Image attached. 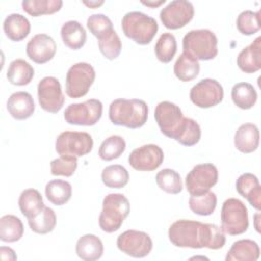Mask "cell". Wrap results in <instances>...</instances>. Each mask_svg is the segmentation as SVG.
I'll use <instances>...</instances> for the list:
<instances>
[{"label": "cell", "instance_id": "6da1fadb", "mask_svg": "<svg viewBox=\"0 0 261 261\" xmlns=\"http://www.w3.org/2000/svg\"><path fill=\"white\" fill-rule=\"evenodd\" d=\"M168 238L173 246L191 249L218 250L226 241L224 231L216 224L189 219L174 221L169 226Z\"/></svg>", "mask_w": 261, "mask_h": 261}, {"label": "cell", "instance_id": "7a4b0ae2", "mask_svg": "<svg viewBox=\"0 0 261 261\" xmlns=\"http://www.w3.org/2000/svg\"><path fill=\"white\" fill-rule=\"evenodd\" d=\"M148 111L144 100L119 98L110 103L108 115L113 124L136 129L147 122Z\"/></svg>", "mask_w": 261, "mask_h": 261}, {"label": "cell", "instance_id": "3957f363", "mask_svg": "<svg viewBox=\"0 0 261 261\" xmlns=\"http://www.w3.org/2000/svg\"><path fill=\"white\" fill-rule=\"evenodd\" d=\"M130 204L128 199L119 193L108 194L102 202V211L99 215L100 228L108 233L118 230L128 216Z\"/></svg>", "mask_w": 261, "mask_h": 261}, {"label": "cell", "instance_id": "277c9868", "mask_svg": "<svg viewBox=\"0 0 261 261\" xmlns=\"http://www.w3.org/2000/svg\"><path fill=\"white\" fill-rule=\"evenodd\" d=\"M123 34L139 45L150 44L158 32L157 21L141 11H129L121 19Z\"/></svg>", "mask_w": 261, "mask_h": 261}, {"label": "cell", "instance_id": "5b68a950", "mask_svg": "<svg viewBox=\"0 0 261 261\" xmlns=\"http://www.w3.org/2000/svg\"><path fill=\"white\" fill-rule=\"evenodd\" d=\"M216 35L207 29L192 30L182 39L184 52L196 60H211L218 54Z\"/></svg>", "mask_w": 261, "mask_h": 261}, {"label": "cell", "instance_id": "8992f818", "mask_svg": "<svg viewBox=\"0 0 261 261\" xmlns=\"http://www.w3.org/2000/svg\"><path fill=\"white\" fill-rule=\"evenodd\" d=\"M154 117L161 133L175 141L182 134L188 120V117L184 116L180 108L170 101L158 103L155 107Z\"/></svg>", "mask_w": 261, "mask_h": 261}, {"label": "cell", "instance_id": "52a82bcc", "mask_svg": "<svg viewBox=\"0 0 261 261\" xmlns=\"http://www.w3.org/2000/svg\"><path fill=\"white\" fill-rule=\"evenodd\" d=\"M221 229L229 236H238L247 231L249 227V215L246 205L239 199H226L220 213Z\"/></svg>", "mask_w": 261, "mask_h": 261}, {"label": "cell", "instance_id": "ba28073f", "mask_svg": "<svg viewBox=\"0 0 261 261\" xmlns=\"http://www.w3.org/2000/svg\"><path fill=\"white\" fill-rule=\"evenodd\" d=\"M96 77L94 67L87 62L71 65L66 73L65 93L69 98L77 99L88 94Z\"/></svg>", "mask_w": 261, "mask_h": 261}, {"label": "cell", "instance_id": "9c48e42d", "mask_svg": "<svg viewBox=\"0 0 261 261\" xmlns=\"http://www.w3.org/2000/svg\"><path fill=\"white\" fill-rule=\"evenodd\" d=\"M103 104L98 99H89L82 103L69 104L64 111V119L73 125H95L101 118Z\"/></svg>", "mask_w": 261, "mask_h": 261}, {"label": "cell", "instance_id": "30bf717a", "mask_svg": "<svg viewBox=\"0 0 261 261\" xmlns=\"http://www.w3.org/2000/svg\"><path fill=\"white\" fill-rule=\"evenodd\" d=\"M93 146V138L86 132L65 130L59 134L55 141V150L60 156L83 157L92 151Z\"/></svg>", "mask_w": 261, "mask_h": 261}, {"label": "cell", "instance_id": "8fae6325", "mask_svg": "<svg viewBox=\"0 0 261 261\" xmlns=\"http://www.w3.org/2000/svg\"><path fill=\"white\" fill-rule=\"evenodd\" d=\"M218 181V170L212 163L197 164L186 176V189L191 196H199L210 191Z\"/></svg>", "mask_w": 261, "mask_h": 261}, {"label": "cell", "instance_id": "7c38bea8", "mask_svg": "<svg viewBox=\"0 0 261 261\" xmlns=\"http://www.w3.org/2000/svg\"><path fill=\"white\" fill-rule=\"evenodd\" d=\"M224 92L219 82L214 79H203L192 87L190 99L199 108H211L223 100Z\"/></svg>", "mask_w": 261, "mask_h": 261}, {"label": "cell", "instance_id": "4fadbf2b", "mask_svg": "<svg viewBox=\"0 0 261 261\" xmlns=\"http://www.w3.org/2000/svg\"><path fill=\"white\" fill-rule=\"evenodd\" d=\"M119 251L134 258H143L150 254L153 242L150 236L141 230L128 229L120 233L116 240Z\"/></svg>", "mask_w": 261, "mask_h": 261}, {"label": "cell", "instance_id": "5bb4252c", "mask_svg": "<svg viewBox=\"0 0 261 261\" xmlns=\"http://www.w3.org/2000/svg\"><path fill=\"white\" fill-rule=\"evenodd\" d=\"M37 94L39 104L43 110L50 113H57L63 107L65 99L61 85L56 77H43L38 84Z\"/></svg>", "mask_w": 261, "mask_h": 261}, {"label": "cell", "instance_id": "9a60e30c", "mask_svg": "<svg viewBox=\"0 0 261 261\" xmlns=\"http://www.w3.org/2000/svg\"><path fill=\"white\" fill-rule=\"evenodd\" d=\"M195 9L192 2L173 0L160 11V20L166 29L178 30L187 25L194 17Z\"/></svg>", "mask_w": 261, "mask_h": 261}, {"label": "cell", "instance_id": "2e32d148", "mask_svg": "<svg viewBox=\"0 0 261 261\" xmlns=\"http://www.w3.org/2000/svg\"><path fill=\"white\" fill-rule=\"evenodd\" d=\"M163 150L155 144L143 145L128 155V164L139 171H153L163 163Z\"/></svg>", "mask_w": 261, "mask_h": 261}, {"label": "cell", "instance_id": "e0dca14e", "mask_svg": "<svg viewBox=\"0 0 261 261\" xmlns=\"http://www.w3.org/2000/svg\"><path fill=\"white\" fill-rule=\"evenodd\" d=\"M56 49V43L51 36L37 34L28 42L25 52L28 57L35 63L44 64L55 56Z\"/></svg>", "mask_w": 261, "mask_h": 261}, {"label": "cell", "instance_id": "ac0fdd59", "mask_svg": "<svg viewBox=\"0 0 261 261\" xmlns=\"http://www.w3.org/2000/svg\"><path fill=\"white\" fill-rule=\"evenodd\" d=\"M6 108L8 113L17 120L30 118L35 112V102L32 95L24 91L11 94L7 100Z\"/></svg>", "mask_w": 261, "mask_h": 261}, {"label": "cell", "instance_id": "d6986e66", "mask_svg": "<svg viewBox=\"0 0 261 261\" xmlns=\"http://www.w3.org/2000/svg\"><path fill=\"white\" fill-rule=\"evenodd\" d=\"M237 192L255 209L261 208V186L258 177L250 172L241 174L236 181Z\"/></svg>", "mask_w": 261, "mask_h": 261}, {"label": "cell", "instance_id": "ffe728a7", "mask_svg": "<svg viewBox=\"0 0 261 261\" xmlns=\"http://www.w3.org/2000/svg\"><path fill=\"white\" fill-rule=\"evenodd\" d=\"M259 128L254 123H244L234 133V147L242 153L249 154L256 151L259 147Z\"/></svg>", "mask_w": 261, "mask_h": 261}, {"label": "cell", "instance_id": "44dd1931", "mask_svg": "<svg viewBox=\"0 0 261 261\" xmlns=\"http://www.w3.org/2000/svg\"><path fill=\"white\" fill-rule=\"evenodd\" d=\"M239 68L246 73H254L261 68V37H257L245 47L237 57Z\"/></svg>", "mask_w": 261, "mask_h": 261}, {"label": "cell", "instance_id": "7402d4cb", "mask_svg": "<svg viewBox=\"0 0 261 261\" xmlns=\"http://www.w3.org/2000/svg\"><path fill=\"white\" fill-rule=\"evenodd\" d=\"M103 252L102 241L93 233L82 236L75 244V253L84 261H96L102 257Z\"/></svg>", "mask_w": 261, "mask_h": 261}, {"label": "cell", "instance_id": "603a6c76", "mask_svg": "<svg viewBox=\"0 0 261 261\" xmlns=\"http://www.w3.org/2000/svg\"><path fill=\"white\" fill-rule=\"evenodd\" d=\"M3 31L9 40L20 42L29 36L31 32V23L22 14L11 13L8 14L3 21Z\"/></svg>", "mask_w": 261, "mask_h": 261}, {"label": "cell", "instance_id": "cb8c5ba5", "mask_svg": "<svg viewBox=\"0 0 261 261\" xmlns=\"http://www.w3.org/2000/svg\"><path fill=\"white\" fill-rule=\"evenodd\" d=\"M260 257L259 245L249 239L234 242L228 250L226 261H256Z\"/></svg>", "mask_w": 261, "mask_h": 261}, {"label": "cell", "instance_id": "d4e9b609", "mask_svg": "<svg viewBox=\"0 0 261 261\" xmlns=\"http://www.w3.org/2000/svg\"><path fill=\"white\" fill-rule=\"evenodd\" d=\"M60 35L63 44L71 50H79L86 44V30L76 20H68L64 22L61 27Z\"/></svg>", "mask_w": 261, "mask_h": 261}, {"label": "cell", "instance_id": "484cf974", "mask_svg": "<svg viewBox=\"0 0 261 261\" xmlns=\"http://www.w3.org/2000/svg\"><path fill=\"white\" fill-rule=\"evenodd\" d=\"M34 74V67L24 59L17 58L9 63L6 77L14 86H25L32 82Z\"/></svg>", "mask_w": 261, "mask_h": 261}, {"label": "cell", "instance_id": "4316f807", "mask_svg": "<svg viewBox=\"0 0 261 261\" xmlns=\"http://www.w3.org/2000/svg\"><path fill=\"white\" fill-rule=\"evenodd\" d=\"M18 207L23 216L28 219L36 216L44 207L43 198L36 189H27L21 192L18 198Z\"/></svg>", "mask_w": 261, "mask_h": 261}, {"label": "cell", "instance_id": "83f0119b", "mask_svg": "<svg viewBox=\"0 0 261 261\" xmlns=\"http://www.w3.org/2000/svg\"><path fill=\"white\" fill-rule=\"evenodd\" d=\"M45 195L49 202L55 206L66 204L72 195L71 185L63 179H52L45 187Z\"/></svg>", "mask_w": 261, "mask_h": 261}, {"label": "cell", "instance_id": "f1b7e54d", "mask_svg": "<svg viewBox=\"0 0 261 261\" xmlns=\"http://www.w3.org/2000/svg\"><path fill=\"white\" fill-rule=\"evenodd\" d=\"M257 92L253 85L242 82L236 84L231 89V100L240 109H251L257 101Z\"/></svg>", "mask_w": 261, "mask_h": 261}, {"label": "cell", "instance_id": "f546056e", "mask_svg": "<svg viewBox=\"0 0 261 261\" xmlns=\"http://www.w3.org/2000/svg\"><path fill=\"white\" fill-rule=\"evenodd\" d=\"M23 236L21 220L12 214L3 215L0 218V240L5 243H14Z\"/></svg>", "mask_w": 261, "mask_h": 261}, {"label": "cell", "instance_id": "4dcf8cb0", "mask_svg": "<svg viewBox=\"0 0 261 261\" xmlns=\"http://www.w3.org/2000/svg\"><path fill=\"white\" fill-rule=\"evenodd\" d=\"M173 72L179 81L190 82L198 76L200 64L198 60L182 52L173 65Z\"/></svg>", "mask_w": 261, "mask_h": 261}, {"label": "cell", "instance_id": "1f68e13d", "mask_svg": "<svg viewBox=\"0 0 261 261\" xmlns=\"http://www.w3.org/2000/svg\"><path fill=\"white\" fill-rule=\"evenodd\" d=\"M56 221L54 210L47 206H45L36 216L28 219L30 228L39 234H46L53 231L56 226Z\"/></svg>", "mask_w": 261, "mask_h": 261}, {"label": "cell", "instance_id": "d6a6232c", "mask_svg": "<svg viewBox=\"0 0 261 261\" xmlns=\"http://www.w3.org/2000/svg\"><path fill=\"white\" fill-rule=\"evenodd\" d=\"M101 179L107 188L121 189L125 187L129 179L127 169L119 164L106 166L101 173Z\"/></svg>", "mask_w": 261, "mask_h": 261}, {"label": "cell", "instance_id": "836d02e7", "mask_svg": "<svg viewBox=\"0 0 261 261\" xmlns=\"http://www.w3.org/2000/svg\"><path fill=\"white\" fill-rule=\"evenodd\" d=\"M61 0H24L21 2L22 9L31 16L53 14L61 9Z\"/></svg>", "mask_w": 261, "mask_h": 261}, {"label": "cell", "instance_id": "e575fe53", "mask_svg": "<svg viewBox=\"0 0 261 261\" xmlns=\"http://www.w3.org/2000/svg\"><path fill=\"white\" fill-rule=\"evenodd\" d=\"M157 186L167 194L176 195L182 191V180L177 171L171 168H164L155 176Z\"/></svg>", "mask_w": 261, "mask_h": 261}, {"label": "cell", "instance_id": "d590c367", "mask_svg": "<svg viewBox=\"0 0 261 261\" xmlns=\"http://www.w3.org/2000/svg\"><path fill=\"white\" fill-rule=\"evenodd\" d=\"M126 148V143L121 136L113 135L105 139L99 148V157L104 161H111L120 157Z\"/></svg>", "mask_w": 261, "mask_h": 261}, {"label": "cell", "instance_id": "8d00e7d4", "mask_svg": "<svg viewBox=\"0 0 261 261\" xmlns=\"http://www.w3.org/2000/svg\"><path fill=\"white\" fill-rule=\"evenodd\" d=\"M217 205V197L215 193L209 191L199 196H191L189 199V207L195 214L201 216L211 215Z\"/></svg>", "mask_w": 261, "mask_h": 261}, {"label": "cell", "instance_id": "74e56055", "mask_svg": "<svg viewBox=\"0 0 261 261\" xmlns=\"http://www.w3.org/2000/svg\"><path fill=\"white\" fill-rule=\"evenodd\" d=\"M177 50L176 39L171 33H163L155 44V55L162 63H168L172 60Z\"/></svg>", "mask_w": 261, "mask_h": 261}, {"label": "cell", "instance_id": "f35d334b", "mask_svg": "<svg viewBox=\"0 0 261 261\" xmlns=\"http://www.w3.org/2000/svg\"><path fill=\"white\" fill-rule=\"evenodd\" d=\"M237 28L239 32L246 36H251L259 32L260 24V10H244L237 18Z\"/></svg>", "mask_w": 261, "mask_h": 261}, {"label": "cell", "instance_id": "ab89813d", "mask_svg": "<svg viewBox=\"0 0 261 261\" xmlns=\"http://www.w3.org/2000/svg\"><path fill=\"white\" fill-rule=\"evenodd\" d=\"M98 47L101 54L108 60L116 59L122 48L121 40L115 31L98 40Z\"/></svg>", "mask_w": 261, "mask_h": 261}, {"label": "cell", "instance_id": "60d3db41", "mask_svg": "<svg viewBox=\"0 0 261 261\" xmlns=\"http://www.w3.org/2000/svg\"><path fill=\"white\" fill-rule=\"evenodd\" d=\"M87 27L92 35L97 38V40L105 37L112 31H114L111 19L102 13L90 15L87 19Z\"/></svg>", "mask_w": 261, "mask_h": 261}, {"label": "cell", "instance_id": "b9f144b4", "mask_svg": "<svg viewBox=\"0 0 261 261\" xmlns=\"http://www.w3.org/2000/svg\"><path fill=\"white\" fill-rule=\"evenodd\" d=\"M77 167V157L61 155L50 162L51 174L58 176H71Z\"/></svg>", "mask_w": 261, "mask_h": 261}, {"label": "cell", "instance_id": "7bdbcfd3", "mask_svg": "<svg viewBox=\"0 0 261 261\" xmlns=\"http://www.w3.org/2000/svg\"><path fill=\"white\" fill-rule=\"evenodd\" d=\"M200 139H201V128L199 123L195 119L188 117L186 127L176 142H178L184 146L191 147L196 145L200 141Z\"/></svg>", "mask_w": 261, "mask_h": 261}, {"label": "cell", "instance_id": "ee69618b", "mask_svg": "<svg viewBox=\"0 0 261 261\" xmlns=\"http://www.w3.org/2000/svg\"><path fill=\"white\" fill-rule=\"evenodd\" d=\"M0 259L2 261H15L17 259V256L11 248L2 246L0 248Z\"/></svg>", "mask_w": 261, "mask_h": 261}, {"label": "cell", "instance_id": "f6af8a7d", "mask_svg": "<svg viewBox=\"0 0 261 261\" xmlns=\"http://www.w3.org/2000/svg\"><path fill=\"white\" fill-rule=\"evenodd\" d=\"M141 3L144 4V5H146V6L155 8V7H158V6H160L161 4L165 3V0H159V1H141Z\"/></svg>", "mask_w": 261, "mask_h": 261}, {"label": "cell", "instance_id": "bcb514c9", "mask_svg": "<svg viewBox=\"0 0 261 261\" xmlns=\"http://www.w3.org/2000/svg\"><path fill=\"white\" fill-rule=\"evenodd\" d=\"M83 3L86 5V6H88L89 8H97V7H99V6H101L103 3H104V1H83Z\"/></svg>", "mask_w": 261, "mask_h": 261}, {"label": "cell", "instance_id": "7dc6e473", "mask_svg": "<svg viewBox=\"0 0 261 261\" xmlns=\"http://www.w3.org/2000/svg\"><path fill=\"white\" fill-rule=\"evenodd\" d=\"M259 217H260V213L257 212L255 215H254V221H255V228L258 232H260V227H259Z\"/></svg>", "mask_w": 261, "mask_h": 261}]
</instances>
